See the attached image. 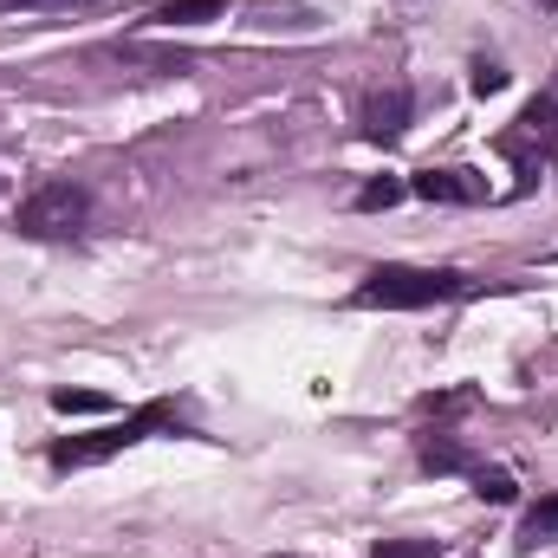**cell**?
Wrapping results in <instances>:
<instances>
[{"instance_id":"obj_9","label":"cell","mask_w":558,"mask_h":558,"mask_svg":"<svg viewBox=\"0 0 558 558\" xmlns=\"http://www.w3.org/2000/svg\"><path fill=\"white\" fill-rule=\"evenodd\" d=\"M422 468H428V474H474L468 448L448 441V435H428V441H422Z\"/></svg>"},{"instance_id":"obj_15","label":"cell","mask_w":558,"mask_h":558,"mask_svg":"<svg viewBox=\"0 0 558 558\" xmlns=\"http://www.w3.org/2000/svg\"><path fill=\"white\" fill-rule=\"evenodd\" d=\"M500 85H507V72H500L494 59H481V65H474V92H481V98H494Z\"/></svg>"},{"instance_id":"obj_12","label":"cell","mask_w":558,"mask_h":558,"mask_svg":"<svg viewBox=\"0 0 558 558\" xmlns=\"http://www.w3.org/2000/svg\"><path fill=\"white\" fill-rule=\"evenodd\" d=\"M474 494H481V500H494V507H507L520 487H513V474H507V468H474Z\"/></svg>"},{"instance_id":"obj_6","label":"cell","mask_w":558,"mask_h":558,"mask_svg":"<svg viewBox=\"0 0 558 558\" xmlns=\"http://www.w3.org/2000/svg\"><path fill=\"white\" fill-rule=\"evenodd\" d=\"M500 143H507V149H513L520 162H526V143L553 149V143H558V98H553V92H539V98H533V105L520 111V131H507Z\"/></svg>"},{"instance_id":"obj_8","label":"cell","mask_w":558,"mask_h":558,"mask_svg":"<svg viewBox=\"0 0 558 558\" xmlns=\"http://www.w3.org/2000/svg\"><path fill=\"white\" fill-rule=\"evenodd\" d=\"M553 539H558V494H546V500L526 507V520H520V546L533 553V546H553Z\"/></svg>"},{"instance_id":"obj_13","label":"cell","mask_w":558,"mask_h":558,"mask_svg":"<svg viewBox=\"0 0 558 558\" xmlns=\"http://www.w3.org/2000/svg\"><path fill=\"white\" fill-rule=\"evenodd\" d=\"M371 558H441V546L435 539H384Z\"/></svg>"},{"instance_id":"obj_1","label":"cell","mask_w":558,"mask_h":558,"mask_svg":"<svg viewBox=\"0 0 558 558\" xmlns=\"http://www.w3.org/2000/svg\"><path fill=\"white\" fill-rule=\"evenodd\" d=\"M474 292V279L454 274V267H403V260H390V267H371V274L357 279V305L364 312H428V305H448V299H468Z\"/></svg>"},{"instance_id":"obj_16","label":"cell","mask_w":558,"mask_h":558,"mask_svg":"<svg viewBox=\"0 0 558 558\" xmlns=\"http://www.w3.org/2000/svg\"><path fill=\"white\" fill-rule=\"evenodd\" d=\"M553 169H558V143H553Z\"/></svg>"},{"instance_id":"obj_4","label":"cell","mask_w":558,"mask_h":558,"mask_svg":"<svg viewBox=\"0 0 558 558\" xmlns=\"http://www.w3.org/2000/svg\"><path fill=\"white\" fill-rule=\"evenodd\" d=\"M410 195L448 202V208H474V202H487V175H474V169H422L410 182Z\"/></svg>"},{"instance_id":"obj_14","label":"cell","mask_w":558,"mask_h":558,"mask_svg":"<svg viewBox=\"0 0 558 558\" xmlns=\"http://www.w3.org/2000/svg\"><path fill=\"white\" fill-rule=\"evenodd\" d=\"M72 7H98V0H0V13H72Z\"/></svg>"},{"instance_id":"obj_5","label":"cell","mask_w":558,"mask_h":558,"mask_svg":"<svg viewBox=\"0 0 558 558\" xmlns=\"http://www.w3.org/2000/svg\"><path fill=\"white\" fill-rule=\"evenodd\" d=\"M410 131V92L390 85V92H371L364 98V137L371 143H397Z\"/></svg>"},{"instance_id":"obj_11","label":"cell","mask_w":558,"mask_h":558,"mask_svg":"<svg viewBox=\"0 0 558 558\" xmlns=\"http://www.w3.org/2000/svg\"><path fill=\"white\" fill-rule=\"evenodd\" d=\"M403 195H410L403 182H390V175H377V182H364V189H357V208H364V215H377V208H397Z\"/></svg>"},{"instance_id":"obj_3","label":"cell","mask_w":558,"mask_h":558,"mask_svg":"<svg viewBox=\"0 0 558 558\" xmlns=\"http://www.w3.org/2000/svg\"><path fill=\"white\" fill-rule=\"evenodd\" d=\"M85 221H92V195H85L78 182H39V189L20 202V215H13V228H20L26 241H72Z\"/></svg>"},{"instance_id":"obj_7","label":"cell","mask_w":558,"mask_h":558,"mask_svg":"<svg viewBox=\"0 0 558 558\" xmlns=\"http://www.w3.org/2000/svg\"><path fill=\"white\" fill-rule=\"evenodd\" d=\"M228 13V0H162L149 20L156 26H208V20H221Z\"/></svg>"},{"instance_id":"obj_2","label":"cell","mask_w":558,"mask_h":558,"mask_svg":"<svg viewBox=\"0 0 558 558\" xmlns=\"http://www.w3.org/2000/svg\"><path fill=\"white\" fill-rule=\"evenodd\" d=\"M169 422H175L169 403H143V410L105 422V428H92V435H65V441H52V468H98V461H111V454H124V448L149 441V435L169 428Z\"/></svg>"},{"instance_id":"obj_10","label":"cell","mask_w":558,"mask_h":558,"mask_svg":"<svg viewBox=\"0 0 558 558\" xmlns=\"http://www.w3.org/2000/svg\"><path fill=\"white\" fill-rule=\"evenodd\" d=\"M52 410L59 416H105L111 397H98V390H52Z\"/></svg>"}]
</instances>
